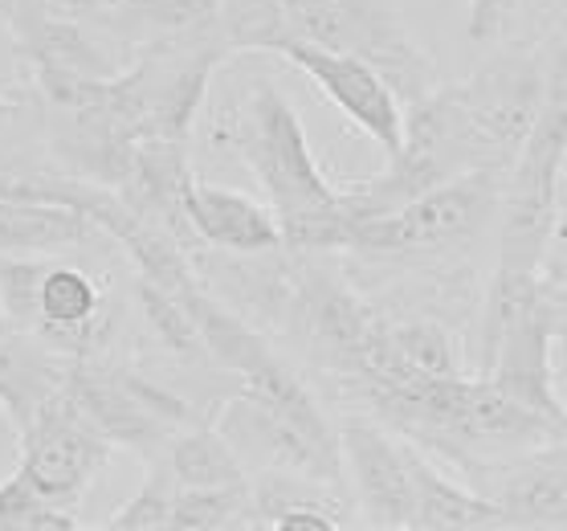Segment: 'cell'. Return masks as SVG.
Segmentation results:
<instances>
[{
	"label": "cell",
	"instance_id": "cell-1",
	"mask_svg": "<svg viewBox=\"0 0 567 531\" xmlns=\"http://www.w3.org/2000/svg\"><path fill=\"white\" fill-rule=\"evenodd\" d=\"M217 140L246 160L266 188V201L282 225V249L295 254L348 249L355 217L343 201V188L322 176L302 119L274 82H258L249 91L229 123L217 127Z\"/></svg>",
	"mask_w": 567,
	"mask_h": 531
},
{
	"label": "cell",
	"instance_id": "cell-2",
	"mask_svg": "<svg viewBox=\"0 0 567 531\" xmlns=\"http://www.w3.org/2000/svg\"><path fill=\"white\" fill-rule=\"evenodd\" d=\"M567 336V307L559 286L539 270L498 266L482 307V376L511 401L547 417L567 438V405L555 392V339Z\"/></svg>",
	"mask_w": 567,
	"mask_h": 531
},
{
	"label": "cell",
	"instance_id": "cell-3",
	"mask_svg": "<svg viewBox=\"0 0 567 531\" xmlns=\"http://www.w3.org/2000/svg\"><path fill=\"white\" fill-rule=\"evenodd\" d=\"M567 164V33L547 53V91L523 152L503 184V266L539 270L559 221V188Z\"/></svg>",
	"mask_w": 567,
	"mask_h": 531
},
{
	"label": "cell",
	"instance_id": "cell-4",
	"mask_svg": "<svg viewBox=\"0 0 567 531\" xmlns=\"http://www.w3.org/2000/svg\"><path fill=\"white\" fill-rule=\"evenodd\" d=\"M0 315L70 360L99 356L115 336L103 286L82 266L41 254H0Z\"/></svg>",
	"mask_w": 567,
	"mask_h": 531
},
{
	"label": "cell",
	"instance_id": "cell-5",
	"mask_svg": "<svg viewBox=\"0 0 567 531\" xmlns=\"http://www.w3.org/2000/svg\"><path fill=\"white\" fill-rule=\"evenodd\" d=\"M503 184V172H462L388 213L355 221L348 249L384 262L457 254L498 221Z\"/></svg>",
	"mask_w": 567,
	"mask_h": 531
},
{
	"label": "cell",
	"instance_id": "cell-6",
	"mask_svg": "<svg viewBox=\"0 0 567 531\" xmlns=\"http://www.w3.org/2000/svg\"><path fill=\"white\" fill-rule=\"evenodd\" d=\"M278 9L286 41H315L327 50L355 53L392 82L404 103L437 86L429 53L380 0H278Z\"/></svg>",
	"mask_w": 567,
	"mask_h": 531
},
{
	"label": "cell",
	"instance_id": "cell-7",
	"mask_svg": "<svg viewBox=\"0 0 567 531\" xmlns=\"http://www.w3.org/2000/svg\"><path fill=\"white\" fill-rule=\"evenodd\" d=\"M445 91L470 127L482 169L506 176L539 115L547 91V58L530 45H511L486 65H477L470 79L450 82Z\"/></svg>",
	"mask_w": 567,
	"mask_h": 531
},
{
	"label": "cell",
	"instance_id": "cell-8",
	"mask_svg": "<svg viewBox=\"0 0 567 531\" xmlns=\"http://www.w3.org/2000/svg\"><path fill=\"white\" fill-rule=\"evenodd\" d=\"M65 392L111 446H127L147 458L164 450L184 426H193V413L181 397L143 380L131 368L103 364L99 356L65 364Z\"/></svg>",
	"mask_w": 567,
	"mask_h": 531
},
{
	"label": "cell",
	"instance_id": "cell-9",
	"mask_svg": "<svg viewBox=\"0 0 567 531\" xmlns=\"http://www.w3.org/2000/svg\"><path fill=\"white\" fill-rule=\"evenodd\" d=\"M21 438V474L33 491H41L50 503L78 511L86 487L111 458V441L94 429V421L74 405L65 385L50 401L33 409L25 426H17Z\"/></svg>",
	"mask_w": 567,
	"mask_h": 531
},
{
	"label": "cell",
	"instance_id": "cell-10",
	"mask_svg": "<svg viewBox=\"0 0 567 531\" xmlns=\"http://www.w3.org/2000/svg\"><path fill=\"white\" fill-rule=\"evenodd\" d=\"M274 53L302 70L319 86L322 99L348 115L351 127H360L368 140L384 147V156H396L404 143V106H400L392 82L372 62H363L355 53L315 45V41H282Z\"/></svg>",
	"mask_w": 567,
	"mask_h": 531
},
{
	"label": "cell",
	"instance_id": "cell-11",
	"mask_svg": "<svg viewBox=\"0 0 567 531\" xmlns=\"http://www.w3.org/2000/svg\"><path fill=\"white\" fill-rule=\"evenodd\" d=\"M375 307L360 298L339 274L327 266H302L286 283V319L295 327V336L319 356L331 372H348L355 360L363 336L375 324Z\"/></svg>",
	"mask_w": 567,
	"mask_h": 531
},
{
	"label": "cell",
	"instance_id": "cell-12",
	"mask_svg": "<svg viewBox=\"0 0 567 531\" xmlns=\"http://www.w3.org/2000/svg\"><path fill=\"white\" fill-rule=\"evenodd\" d=\"M343 467L351 474L355 507L368 528L413 531V470H409V438L388 433L368 421H348L339 429Z\"/></svg>",
	"mask_w": 567,
	"mask_h": 531
},
{
	"label": "cell",
	"instance_id": "cell-13",
	"mask_svg": "<svg viewBox=\"0 0 567 531\" xmlns=\"http://www.w3.org/2000/svg\"><path fill=\"white\" fill-rule=\"evenodd\" d=\"M184 217L205 249L237 254V258H261L282 249V225L274 217V208L220 184H205L193 176V184L184 188Z\"/></svg>",
	"mask_w": 567,
	"mask_h": 531
},
{
	"label": "cell",
	"instance_id": "cell-14",
	"mask_svg": "<svg viewBox=\"0 0 567 531\" xmlns=\"http://www.w3.org/2000/svg\"><path fill=\"white\" fill-rule=\"evenodd\" d=\"M494 499L506 511V528H567V441L518 453Z\"/></svg>",
	"mask_w": 567,
	"mask_h": 531
},
{
	"label": "cell",
	"instance_id": "cell-15",
	"mask_svg": "<svg viewBox=\"0 0 567 531\" xmlns=\"http://www.w3.org/2000/svg\"><path fill=\"white\" fill-rule=\"evenodd\" d=\"M70 356L45 348L38 336H29L13 324H0V409L17 426H25L41 401L65 385Z\"/></svg>",
	"mask_w": 567,
	"mask_h": 531
},
{
	"label": "cell",
	"instance_id": "cell-16",
	"mask_svg": "<svg viewBox=\"0 0 567 531\" xmlns=\"http://www.w3.org/2000/svg\"><path fill=\"white\" fill-rule=\"evenodd\" d=\"M409 470H413V531L506 528V511L498 507V499L450 482L421 453L416 441H409Z\"/></svg>",
	"mask_w": 567,
	"mask_h": 531
},
{
	"label": "cell",
	"instance_id": "cell-17",
	"mask_svg": "<svg viewBox=\"0 0 567 531\" xmlns=\"http://www.w3.org/2000/svg\"><path fill=\"white\" fill-rule=\"evenodd\" d=\"M172 470L176 487H246V462L233 450L220 426H184L176 438L155 453Z\"/></svg>",
	"mask_w": 567,
	"mask_h": 531
},
{
	"label": "cell",
	"instance_id": "cell-18",
	"mask_svg": "<svg viewBox=\"0 0 567 531\" xmlns=\"http://www.w3.org/2000/svg\"><path fill=\"white\" fill-rule=\"evenodd\" d=\"M78 515L70 507L50 503L41 491L29 487L21 470L0 482V531H74Z\"/></svg>",
	"mask_w": 567,
	"mask_h": 531
},
{
	"label": "cell",
	"instance_id": "cell-19",
	"mask_svg": "<svg viewBox=\"0 0 567 531\" xmlns=\"http://www.w3.org/2000/svg\"><path fill=\"white\" fill-rule=\"evenodd\" d=\"M147 479L127 503L111 511L103 528L111 531H168V515H172V499H176V479L172 470L159 462V458H147Z\"/></svg>",
	"mask_w": 567,
	"mask_h": 531
},
{
	"label": "cell",
	"instance_id": "cell-20",
	"mask_svg": "<svg viewBox=\"0 0 567 531\" xmlns=\"http://www.w3.org/2000/svg\"><path fill=\"white\" fill-rule=\"evenodd\" d=\"M527 9V0H470V41L477 45H491L503 41V33L518 21V13Z\"/></svg>",
	"mask_w": 567,
	"mask_h": 531
}]
</instances>
